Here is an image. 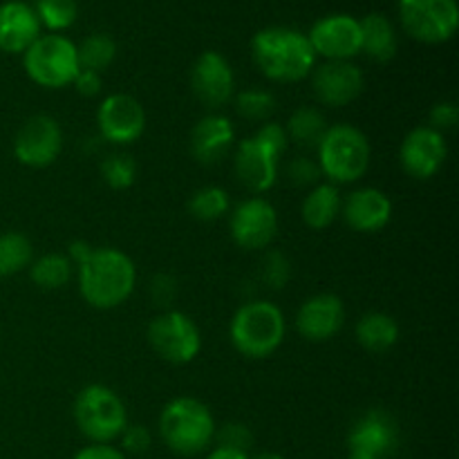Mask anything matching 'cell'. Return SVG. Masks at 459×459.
I'll list each match as a JSON object with an SVG mask.
<instances>
[{
    "mask_svg": "<svg viewBox=\"0 0 459 459\" xmlns=\"http://www.w3.org/2000/svg\"><path fill=\"white\" fill-rule=\"evenodd\" d=\"M255 67L276 83H296L307 79L316 67V54L307 34L291 27H264L251 39Z\"/></svg>",
    "mask_w": 459,
    "mask_h": 459,
    "instance_id": "6da1fadb",
    "label": "cell"
},
{
    "mask_svg": "<svg viewBox=\"0 0 459 459\" xmlns=\"http://www.w3.org/2000/svg\"><path fill=\"white\" fill-rule=\"evenodd\" d=\"M79 291L85 303L94 309H115L133 296L137 269L130 255L115 247H97L90 258L76 267Z\"/></svg>",
    "mask_w": 459,
    "mask_h": 459,
    "instance_id": "7a4b0ae2",
    "label": "cell"
},
{
    "mask_svg": "<svg viewBox=\"0 0 459 459\" xmlns=\"http://www.w3.org/2000/svg\"><path fill=\"white\" fill-rule=\"evenodd\" d=\"M215 420L200 399L178 397L160 415V435L166 446L182 457L200 455L215 437Z\"/></svg>",
    "mask_w": 459,
    "mask_h": 459,
    "instance_id": "3957f363",
    "label": "cell"
},
{
    "mask_svg": "<svg viewBox=\"0 0 459 459\" xmlns=\"http://www.w3.org/2000/svg\"><path fill=\"white\" fill-rule=\"evenodd\" d=\"M285 330V314L278 305L269 300H251L233 314L229 336L242 357L264 359L281 348Z\"/></svg>",
    "mask_w": 459,
    "mask_h": 459,
    "instance_id": "277c9868",
    "label": "cell"
},
{
    "mask_svg": "<svg viewBox=\"0 0 459 459\" xmlns=\"http://www.w3.org/2000/svg\"><path fill=\"white\" fill-rule=\"evenodd\" d=\"M318 169L332 184L359 182L370 169L372 148L366 134L350 124L327 128L318 143Z\"/></svg>",
    "mask_w": 459,
    "mask_h": 459,
    "instance_id": "5b68a950",
    "label": "cell"
},
{
    "mask_svg": "<svg viewBox=\"0 0 459 459\" xmlns=\"http://www.w3.org/2000/svg\"><path fill=\"white\" fill-rule=\"evenodd\" d=\"M74 424L90 444H112L128 426V411L119 394L101 384L85 385L74 399Z\"/></svg>",
    "mask_w": 459,
    "mask_h": 459,
    "instance_id": "8992f818",
    "label": "cell"
},
{
    "mask_svg": "<svg viewBox=\"0 0 459 459\" xmlns=\"http://www.w3.org/2000/svg\"><path fill=\"white\" fill-rule=\"evenodd\" d=\"M22 67L36 85L49 90L70 85L81 70L76 45L61 34L39 36L22 52Z\"/></svg>",
    "mask_w": 459,
    "mask_h": 459,
    "instance_id": "52a82bcc",
    "label": "cell"
},
{
    "mask_svg": "<svg viewBox=\"0 0 459 459\" xmlns=\"http://www.w3.org/2000/svg\"><path fill=\"white\" fill-rule=\"evenodd\" d=\"M146 339L152 352L173 366H186L202 350V334L195 321L178 309H166L157 314L148 323Z\"/></svg>",
    "mask_w": 459,
    "mask_h": 459,
    "instance_id": "ba28073f",
    "label": "cell"
},
{
    "mask_svg": "<svg viewBox=\"0 0 459 459\" xmlns=\"http://www.w3.org/2000/svg\"><path fill=\"white\" fill-rule=\"evenodd\" d=\"M399 21L406 34L420 43H446L457 34V0H399Z\"/></svg>",
    "mask_w": 459,
    "mask_h": 459,
    "instance_id": "9c48e42d",
    "label": "cell"
},
{
    "mask_svg": "<svg viewBox=\"0 0 459 459\" xmlns=\"http://www.w3.org/2000/svg\"><path fill=\"white\" fill-rule=\"evenodd\" d=\"M63 151V130L49 115H34L13 139V157L30 169H48Z\"/></svg>",
    "mask_w": 459,
    "mask_h": 459,
    "instance_id": "30bf717a",
    "label": "cell"
},
{
    "mask_svg": "<svg viewBox=\"0 0 459 459\" xmlns=\"http://www.w3.org/2000/svg\"><path fill=\"white\" fill-rule=\"evenodd\" d=\"M97 126L108 143L128 146L143 134L146 112L130 94H108L97 110Z\"/></svg>",
    "mask_w": 459,
    "mask_h": 459,
    "instance_id": "8fae6325",
    "label": "cell"
},
{
    "mask_svg": "<svg viewBox=\"0 0 459 459\" xmlns=\"http://www.w3.org/2000/svg\"><path fill=\"white\" fill-rule=\"evenodd\" d=\"M307 39L314 54L327 61H350L361 54V25L348 13H332L316 21Z\"/></svg>",
    "mask_w": 459,
    "mask_h": 459,
    "instance_id": "7c38bea8",
    "label": "cell"
},
{
    "mask_svg": "<svg viewBox=\"0 0 459 459\" xmlns=\"http://www.w3.org/2000/svg\"><path fill=\"white\" fill-rule=\"evenodd\" d=\"M278 233V213L264 197H249L231 213V236L247 251L267 249Z\"/></svg>",
    "mask_w": 459,
    "mask_h": 459,
    "instance_id": "4fadbf2b",
    "label": "cell"
},
{
    "mask_svg": "<svg viewBox=\"0 0 459 459\" xmlns=\"http://www.w3.org/2000/svg\"><path fill=\"white\" fill-rule=\"evenodd\" d=\"M448 148L442 133L420 126L403 137L399 146V164L412 179H430L446 161Z\"/></svg>",
    "mask_w": 459,
    "mask_h": 459,
    "instance_id": "5bb4252c",
    "label": "cell"
},
{
    "mask_svg": "<svg viewBox=\"0 0 459 459\" xmlns=\"http://www.w3.org/2000/svg\"><path fill=\"white\" fill-rule=\"evenodd\" d=\"M309 76H312L314 97L330 108L350 106L357 101L366 85L361 67L354 65L352 61H325L323 65L314 67Z\"/></svg>",
    "mask_w": 459,
    "mask_h": 459,
    "instance_id": "9a60e30c",
    "label": "cell"
},
{
    "mask_svg": "<svg viewBox=\"0 0 459 459\" xmlns=\"http://www.w3.org/2000/svg\"><path fill=\"white\" fill-rule=\"evenodd\" d=\"M191 90L197 101L204 103L211 110H218L224 103L231 101L236 92V76L231 65L220 52H202L191 70Z\"/></svg>",
    "mask_w": 459,
    "mask_h": 459,
    "instance_id": "2e32d148",
    "label": "cell"
},
{
    "mask_svg": "<svg viewBox=\"0 0 459 459\" xmlns=\"http://www.w3.org/2000/svg\"><path fill=\"white\" fill-rule=\"evenodd\" d=\"M278 155L276 151L260 142L258 137H247L238 143L236 157H233V170L236 178L247 191L264 193L276 184L278 178Z\"/></svg>",
    "mask_w": 459,
    "mask_h": 459,
    "instance_id": "e0dca14e",
    "label": "cell"
},
{
    "mask_svg": "<svg viewBox=\"0 0 459 459\" xmlns=\"http://www.w3.org/2000/svg\"><path fill=\"white\" fill-rule=\"evenodd\" d=\"M397 446V426L384 411H370L348 435V459H384Z\"/></svg>",
    "mask_w": 459,
    "mask_h": 459,
    "instance_id": "ac0fdd59",
    "label": "cell"
},
{
    "mask_svg": "<svg viewBox=\"0 0 459 459\" xmlns=\"http://www.w3.org/2000/svg\"><path fill=\"white\" fill-rule=\"evenodd\" d=\"M345 323V305L336 294H316L300 305L296 330L309 343L334 339Z\"/></svg>",
    "mask_w": 459,
    "mask_h": 459,
    "instance_id": "d6986e66",
    "label": "cell"
},
{
    "mask_svg": "<svg viewBox=\"0 0 459 459\" xmlns=\"http://www.w3.org/2000/svg\"><path fill=\"white\" fill-rule=\"evenodd\" d=\"M345 224L359 233H377L388 227L393 218V202L379 188H357L341 202Z\"/></svg>",
    "mask_w": 459,
    "mask_h": 459,
    "instance_id": "ffe728a7",
    "label": "cell"
},
{
    "mask_svg": "<svg viewBox=\"0 0 459 459\" xmlns=\"http://www.w3.org/2000/svg\"><path fill=\"white\" fill-rule=\"evenodd\" d=\"M40 36V22L34 7L22 0L0 4V52L22 54Z\"/></svg>",
    "mask_w": 459,
    "mask_h": 459,
    "instance_id": "44dd1931",
    "label": "cell"
},
{
    "mask_svg": "<svg viewBox=\"0 0 459 459\" xmlns=\"http://www.w3.org/2000/svg\"><path fill=\"white\" fill-rule=\"evenodd\" d=\"M236 142L231 119L222 115H206L191 133V152L202 166H215L229 155Z\"/></svg>",
    "mask_w": 459,
    "mask_h": 459,
    "instance_id": "7402d4cb",
    "label": "cell"
},
{
    "mask_svg": "<svg viewBox=\"0 0 459 459\" xmlns=\"http://www.w3.org/2000/svg\"><path fill=\"white\" fill-rule=\"evenodd\" d=\"M359 25H361V52H366L377 63L393 61L399 49L393 22L384 13H368L359 21Z\"/></svg>",
    "mask_w": 459,
    "mask_h": 459,
    "instance_id": "603a6c76",
    "label": "cell"
},
{
    "mask_svg": "<svg viewBox=\"0 0 459 459\" xmlns=\"http://www.w3.org/2000/svg\"><path fill=\"white\" fill-rule=\"evenodd\" d=\"M341 202L343 200H341V193L334 184H316L305 195L303 206H300L303 222L314 231L332 227L341 215Z\"/></svg>",
    "mask_w": 459,
    "mask_h": 459,
    "instance_id": "cb8c5ba5",
    "label": "cell"
},
{
    "mask_svg": "<svg viewBox=\"0 0 459 459\" xmlns=\"http://www.w3.org/2000/svg\"><path fill=\"white\" fill-rule=\"evenodd\" d=\"M357 341L363 350L372 354L388 352L399 341V325L393 316L384 312L363 314L357 323Z\"/></svg>",
    "mask_w": 459,
    "mask_h": 459,
    "instance_id": "d4e9b609",
    "label": "cell"
},
{
    "mask_svg": "<svg viewBox=\"0 0 459 459\" xmlns=\"http://www.w3.org/2000/svg\"><path fill=\"white\" fill-rule=\"evenodd\" d=\"M74 273V264L67 260L65 254H48L31 260L30 278L39 290L56 291L70 282Z\"/></svg>",
    "mask_w": 459,
    "mask_h": 459,
    "instance_id": "484cf974",
    "label": "cell"
},
{
    "mask_svg": "<svg viewBox=\"0 0 459 459\" xmlns=\"http://www.w3.org/2000/svg\"><path fill=\"white\" fill-rule=\"evenodd\" d=\"M327 128L330 126H327L325 117L316 108H299L296 112H291L285 126L290 142L299 143L300 148H318Z\"/></svg>",
    "mask_w": 459,
    "mask_h": 459,
    "instance_id": "4316f807",
    "label": "cell"
},
{
    "mask_svg": "<svg viewBox=\"0 0 459 459\" xmlns=\"http://www.w3.org/2000/svg\"><path fill=\"white\" fill-rule=\"evenodd\" d=\"M34 260V247L30 238L18 231L0 233V276H13V273L27 269Z\"/></svg>",
    "mask_w": 459,
    "mask_h": 459,
    "instance_id": "83f0119b",
    "label": "cell"
},
{
    "mask_svg": "<svg viewBox=\"0 0 459 459\" xmlns=\"http://www.w3.org/2000/svg\"><path fill=\"white\" fill-rule=\"evenodd\" d=\"M76 54H79V65L81 70L99 72L101 74L103 70L115 63L117 58V43L110 34H90L83 43L76 48Z\"/></svg>",
    "mask_w": 459,
    "mask_h": 459,
    "instance_id": "f1b7e54d",
    "label": "cell"
},
{
    "mask_svg": "<svg viewBox=\"0 0 459 459\" xmlns=\"http://www.w3.org/2000/svg\"><path fill=\"white\" fill-rule=\"evenodd\" d=\"M188 211H191V215L195 220L215 222V220H220L229 211L227 191L220 186L200 188V191L193 193L191 202H188Z\"/></svg>",
    "mask_w": 459,
    "mask_h": 459,
    "instance_id": "f546056e",
    "label": "cell"
},
{
    "mask_svg": "<svg viewBox=\"0 0 459 459\" xmlns=\"http://www.w3.org/2000/svg\"><path fill=\"white\" fill-rule=\"evenodd\" d=\"M34 12L40 27L45 25L52 31H63L74 25L79 16V4L76 0H36Z\"/></svg>",
    "mask_w": 459,
    "mask_h": 459,
    "instance_id": "4dcf8cb0",
    "label": "cell"
},
{
    "mask_svg": "<svg viewBox=\"0 0 459 459\" xmlns=\"http://www.w3.org/2000/svg\"><path fill=\"white\" fill-rule=\"evenodd\" d=\"M101 178L115 191H126L137 179V164L128 152H112L101 161Z\"/></svg>",
    "mask_w": 459,
    "mask_h": 459,
    "instance_id": "1f68e13d",
    "label": "cell"
},
{
    "mask_svg": "<svg viewBox=\"0 0 459 459\" xmlns=\"http://www.w3.org/2000/svg\"><path fill=\"white\" fill-rule=\"evenodd\" d=\"M236 110L247 121H269L276 110V99L267 90H245L236 97Z\"/></svg>",
    "mask_w": 459,
    "mask_h": 459,
    "instance_id": "d6a6232c",
    "label": "cell"
},
{
    "mask_svg": "<svg viewBox=\"0 0 459 459\" xmlns=\"http://www.w3.org/2000/svg\"><path fill=\"white\" fill-rule=\"evenodd\" d=\"M291 276V264L282 251H269L263 263V281L272 290H282Z\"/></svg>",
    "mask_w": 459,
    "mask_h": 459,
    "instance_id": "836d02e7",
    "label": "cell"
},
{
    "mask_svg": "<svg viewBox=\"0 0 459 459\" xmlns=\"http://www.w3.org/2000/svg\"><path fill=\"white\" fill-rule=\"evenodd\" d=\"M213 442H218V446L236 448V451L249 453L251 444H254V435L247 429L245 424H238V421H229L222 429H215Z\"/></svg>",
    "mask_w": 459,
    "mask_h": 459,
    "instance_id": "e575fe53",
    "label": "cell"
},
{
    "mask_svg": "<svg viewBox=\"0 0 459 459\" xmlns=\"http://www.w3.org/2000/svg\"><path fill=\"white\" fill-rule=\"evenodd\" d=\"M119 442L121 453H128V455H143V453L151 451L152 433L148 430V426L143 424H128L124 429V433H121Z\"/></svg>",
    "mask_w": 459,
    "mask_h": 459,
    "instance_id": "d590c367",
    "label": "cell"
},
{
    "mask_svg": "<svg viewBox=\"0 0 459 459\" xmlns=\"http://www.w3.org/2000/svg\"><path fill=\"white\" fill-rule=\"evenodd\" d=\"M287 178L291 184H299V186H307V184H316L321 178V169H318L316 161H312L309 157H299V160H291L287 166Z\"/></svg>",
    "mask_w": 459,
    "mask_h": 459,
    "instance_id": "8d00e7d4",
    "label": "cell"
},
{
    "mask_svg": "<svg viewBox=\"0 0 459 459\" xmlns=\"http://www.w3.org/2000/svg\"><path fill=\"white\" fill-rule=\"evenodd\" d=\"M255 137L263 143H267V146L272 148V151H276L278 155H282V152L287 151V146H290V137H287L285 126H281L278 121H264L258 128V133H255Z\"/></svg>",
    "mask_w": 459,
    "mask_h": 459,
    "instance_id": "74e56055",
    "label": "cell"
},
{
    "mask_svg": "<svg viewBox=\"0 0 459 459\" xmlns=\"http://www.w3.org/2000/svg\"><path fill=\"white\" fill-rule=\"evenodd\" d=\"M459 121V108L453 101H442L430 110V128L437 130V133H446L453 130Z\"/></svg>",
    "mask_w": 459,
    "mask_h": 459,
    "instance_id": "f35d334b",
    "label": "cell"
},
{
    "mask_svg": "<svg viewBox=\"0 0 459 459\" xmlns=\"http://www.w3.org/2000/svg\"><path fill=\"white\" fill-rule=\"evenodd\" d=\"M178 296V282H175L173 276L169 273H157L151 281V299L152 303L160 305V307H166L170 305Z\"/></svg>",
    "mask_w": 459,
    "mask_h": 459,
    "instance_id": "ab89813d",
    "label": "cell"
},
{
    "mask_svg": "<svg viewBox=\"0 0 459 459\" xmlns=\"http://www.w3.org/2000/svg\"><path fill=\"white\" fill-rule=\"evenodd\" d=\"M72 85L76 88V92L81 94V97H97L99 92H101L103 88V79L99 72H90V70H79V74H76V79L72 81Z\"/></svg>",
    "mask_w": 459,
    "mask_h": 459,
    "instance_id": "60d3db41",
    "label": "cell"
},
{
    "mask_svg": "<svg viewBox=\"0 0 459 459\" xmlns=\"http://www.w3.org/2000/svg\"><path fill=\"white\" fill-rule=\"evenodd\" d=\"M72 459H128L126 453H121L119 448L112 446V444H88V446L81 448Z\"/></svg>",
    "mask_w": 459,
    "mask_h": 459,
    "instance_id": "b9f144b4",
    "label": "cell"
},
{
    "mask_svg": "<svg viewBox=\"0 0 459 459\" xmlns=\"http://www.w3.org/2000/svg\"><path fill=\"white\" fill-rule=\"evenodd\" d=\"M92 249H94V247H90L85 240H74L70 245V249H67V260H70L74 267H79V264H83L85 260L90 258Z\"/></svg>",
    "mask_w": 459,
    "mask_h": 459,
    "instance_id": "7bdbcfd3",
    "label": "cell"
},
{
    "mask_svg": "<svg viewBox=\"0 0 459 459\" xmlns=\"http://www.w3.org/2000/svg\"><path fill=\"white\" fill-rule=\"evenodd\" d=\"M206 459H251L249 453L245 451H236V448H227V446H215L213 451L206 455Z\"/></svg>",
    "mask_w": 459,
    "mask_h": 459,
    "instance_id": "ee69618b",
    "label": "cell"
},
{
    "mask_svg": "<svg viewBox=\"0 0 459 459\" xmlns=\"http://www.w3.org/2000/svg\"><path fill=\"white\" fill-rule=\"evenodd\" d=\"M251 459H287V457L278 455V453H263V455H258V457H251Z\"/></svg>",
    "mask_w": 459,
    "mask_h": 459,
    "instance_id": "f6af8a7d",
    "label": "cell"
}]
</instances>
